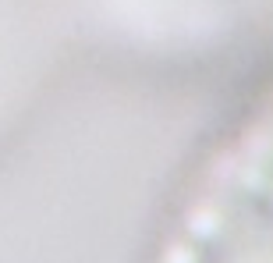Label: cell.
I'll return each instance as SVG.
<instances>
[{
	"instance_id": "6da1fadb",
	"label": "cell",
	"mask_w": 273,
	"mask_h": 263,
	"mask_svg": "<svg viewBox=\"0 0 273 263\" xmlns=\"http://www.w3.org/2000/svg\"><path fill=\"white\" fill-rule=\"evenodd\" d=\"M146 263H273V89L206 149Z\"/></svg>"
},
{
	"instance_id": "7a4b0ae2",
	"label": "cell",
	"mask_w": 273,
	"mask_h": 263,
	"mask_svg": "<svg viewBox=\"0 0 273 263\" xmlns=\"http://www.w3.org/2000/svg\"><path fill=\"white\" fill-rule=\"evenodd\" d=\"M54 68V43L36 11L0 0V139L32 110Z\"/></svg>"
}]
</instances>
